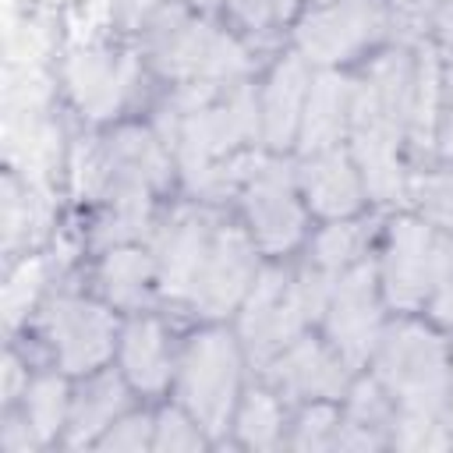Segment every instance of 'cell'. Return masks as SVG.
<instances>
[{
  "instance_id": "cell-1",
  "label": "cell",
  "mask_w": 453,
  "mask_h": 453,
  "mask_svg": "<svg viewBox=\"0 0 453 453\" xmlns=\"http://www.w3.org/2000/svg\"><path fill=\"white\" fill-rule=\"evenodd\" d=\"M159 120L166 142L180 156L188 188L209 198L223 195L237 180L241 163H226V156L258 131L251 92L244 85L216 92L212 81H195L180 88L173 103H166Z\"/></svg>"
},
{
  "instance_id": "cell-2",
  "label": "cell",
  "mask_w": 453,
  "mask_h": 453,
  "mask_svg": "<svg viewBox=\"0 0 453 453\" xmlns=\"http://www.w3.org/2000/svg\"><path fill=\"white\" fill-rule=\"evenodd\" d=\"M411 96H414V67L403 53L379 57L368 78L354 85V103H350L354 156L375 198H396L403 191L396 145L411 124Z\"/></svg>"
},
{
  "instance_id": "cell-3",
  "label": "cell",
  "mask_w": 453,
  "mask_h": 453,
  "mask_svg": "<svg viewBox=\"0 0 453 453\" xmlns=\"http://www.w3.org/2000/svg\"><path fill=\"white\" fill-rule=\"evenodd\" d=\"M149 46L163 74L191 81H230L248 71V53L180 7H163L149 25Z\"/></svg>"
},
{
  "instance_id": "cell-4",
  "label": "cell",
  "mask_w": 453,
  "mask_h": 453,
  "mask_svg": "<svg viewBox=\"0 0 453 453\" xmlns=\"http://www.w3.org/2000/svg\"><path fill=\"white\" fill-rule=\"evenodd\" d=\"M379 379L403 411L439 414L446 396V350L421 326H396L379 347Z\"/></svg>"
},
{
  "instance_id": "cell-5",
  "label": "cell",
  "mask_w": 453,
  "mask_h": 453,
  "mask_svg": "<svg viewBox=\"0 0 453 453\" xmlns=\"http://www.w3.org/2000/svg\"><path fill=\"white\" fill-rule=\"evenodd\" d=\"M237 347L226 333H202L188 343L180 361V396L191 418L209 432L219 435L226 428L234 396H237Z\"/></svg>"
},
{
  "instance_id": "cell-6",
  "label": "cell",
  "mask_w": 453,
  "mask_h": 453,
  "mask_svg": "<svg viewBox=\"0 0 453 453\" xmlns=\"http://www.w3.org/2000/svg\"><path fill=\"white\" fill-rule=\"evenodd\" d=\"M304 319H308V311H304L297 283H290L276 269H265L255 280L244 315H241V333H244L251 357L262 365L273 361L280 350H287L297 340Z\"/></svg>"
},
{
  "instance_id": "cell-7",
  "label": "cell",
  "mask_w": 453,
  "mask_h": 453,
  "mask_svg": "<svg viewBox=\"0 0 453 453\" xmlns=\"http://www.w3.org/2000/svg\"><path fill=\"white\" fill-rule=\"evenodd\" d=\"M382 25H386V14L375 0H329L326 7L311 11L301 21L297 42L304 57L319 64H333L368 46L382 32Z\"/></svg>"
},
{
  "instance_id": "cell-8",
  "label": "cell",
  "mask_w": 453,
  "mask_h": 453,
  "mask_svg": "<svg viewBox=\"0 0 453 453\" xmlns=\"http://www.w3.org/2000/svg\"><path fill=\"white\" fill-rule=\"evenodd\" d=\"M251 276H255V255H251L248 237L234 226H223L216 230L212 248L198 269L191 301L202 315H223L241 301Z\"/></svg>"
},
{
  "instance_id": "cell-9",
  "label": "cell",
  "mask_w": 453,
  "mask_h": 453,
  "mask_svg": "<svg viewBox=\"0 0 453 453\" xmlns=\"http://www.w3.org/2000/svg\"><path fill=\"white\" fill-rule=\"evenodd\" d=\"M46 333L53 340V350L67 372H85L106 361L113 347V322L103 308L78 301V297H57L46 315Z\"/></svg>"
},
{
  "instance_id": "cell-10",
  "label": "cell",
  "mask_w": 453,
  "mask_h": 453,
  "mask_svg": "<svg viewBox=\"0 0 453 453\" xmlns=\"http://www.w3.org/2000/svg\"><path fill=\"white\" fill-rule=\"evenodd\" d=\"M329 336L343 361L357 365L379 343V304L372 287V269L357 265L333 287L329 297Z\"/></svg>"
},
{
  "instance_id": "cell-11",
  "label": "cell",
  "mask_w": 453,
  "mask_h": 453,
  "mask_svg": "<svg viewBox=\"0 0 453 453\" xmlns=\"http://www.w3.org/2000/svg\"><path fill=\"white\" fill-rule=\"evenodd\" d=\"M248 216L255 237L265 251H283L301 237V205L294 198V184L287 166L265 163L248 177Z\"/></svg>"
},
{
  "instance_id": "cell-12",
  "label": "cell",
  "mask_w": 453,
  "mask_h": 453,
  "mask_svg": "<svg viewBox=\"0 0 453 453\" xmlns=\"http://www.w3.org/2000/svg\"><path fill=\"white\" fill-rule=\"evenodd\" d=\"M432 248H435V234L425 223L400 219L393 226L389 251H386V262H382V287H386L389 304L414 308L428 297Z\"/></svg>"
},
{
  "instance_id": "cell-13",
  "label": "cell",
  "mask_w": 453,
  "mask_h": 453,
  "mask_svg": "<svg viewBox=\"0 0 453 453\" xmlns=\"http://www.w3.org/2000/svg\"><path fill=\"white\" fill-rule=\"evenodd\" d=\"M212 219L205 212H180L159 241V276L166 297H191L198 269L212 248Z\"/></svg>"
},
{
  "instance_id": "cell-14",
  "label": "cell",
  "mask_w": 453,
  "mask_h": 453,
  "mask_svg": "<svg viewBox=\"0 0 453 453\" xmlns=\"http://www.w3.org/2000/svg\"><path fill=\"white\" fill-rule=\"evenodd\" d=\"M131 74H134L131 60H113L106 50H96V46H85L67 60L71 96L88 117L113 113L131 85Z\"/></svg>"
},
{
  "instance_id": "cell-15",
  "label": "cell",
  "mask_w": 453,
  "mask_h": 453,
  "mask_svg": "<svg viewBox=\"0 0 453 453\" xmlns=\"http://www.w3.org/2000/svg\"><path fill=\"white\" fill-rule=\"evenodd\" d=\"M4 152L28 184L46 188V177L60 159V127L50 124L42 110H4Z\"/></svg>"
},
{
  "instance_id": "cell-16",
  "label": "cell",
  "mask_w": 453,
  "mask_h": 453,
  "mask_svg": "<svg viewBox=\"0 0 453 453\" xmlns=\"http://www.w3.org/2000/svg\"><path fill=\"white\" fill-rule=\"evenodd\" d=\"M350 103L354 85L340 74H319L308 88L304 110H301V149L304 152H326L350 124Z\"/></svg>"
},
{
  "instance_id": "cell-17",
  "label": "cell",
  "mask_w": 453,
  "mask_h": 453,
  "mask_svg": "<svg viewBox=\"0 0 453 453\" xmlns=\"http://www.w3.org/2000/svg\"><path fill=\"white\" fill-rule=\"evenodd\" d=\"M273 379L297 396H333L343 389V365L311 340H294L273 357Z\"/></svg>"
},
{
  "instance_id": "cell-18",
  "label": "cell",
  "mask_w": 453,
  "mask_h": 453,
  "mask_svg": "<svg viewBox=\"0 0 453 453\" xmlns=\"http://www.w3.org/2000/svg\"><path fill=\"white\" fill-rule=\"evenodd\" d=\"M103 159H106V188H113V184L152 188V184H163L166 170H170L163 145L142 127L117 131L103 145Z\"/></svg>"
},
{
  "instance_id": "cell-19",
  "label": "cell",
  "mask_w": 453,
  "mask_h": 453,
  "mask_svg": "<svg viewBox=\"0 0 453 453\" xmlns=\"http://www.w3.org/2000/svg\"><path fill=\"white\" fill-rule=\"evenodd\" d=\"M308 99V71L301 57H287L265 88L262 99V131L269 145H287L301 127V103Z\"/></svg>"
},
{
  "instance_id": "cell-20",
  "label": "cell",
  "mask_w": 453,
  "mask_h": 453,
  "mask_svg": "<svg viewBox=\"0 0 453 453\" xmlns=\"http://www.w3.org/2000/svg\"><path fill=\"white\" fill-rule=\"evenodd\" d=\"M304 191L322 216H347L361 205V180L343 152H315L304 166Z\"/></svg>"
},
{
  "instance_id": "cell-21",
  "label": "cell",
  "mask_w": 453,
  "mask_h": 453,
  "mask_svg": "<svg viewBox=\"0 0 453 453\" xmlns=\"http://www.w3.org/2000/svg\"><path fill=\"white\" fill-rule=\"evenodd\" d=\"M124 372L138 389H163L170 379V357L163 329L152 319H134L124 333Z\"/></svg>"
},
{
  "instance_id": "cell-22",
  "label": "cell",
  "mask_w": 453,
  "mask_h": 453,
  "mask_svg": "<svg viewBox=\"0 0 453 453\" xmlns=\"http://www.w3.org/2000/svg\"><path fill=\"white\" fill-rule=\"evenodd\" d=\"M120 407H124V386H120V379H113V375L92 379L78 393V400L71 407V432H67L71 446L88 442L99 428H106L120 414Z\"/></svg>"
},
{
  "instance_id": "cell-23",
  "label": "cell",
  "mask_w": 453,
  "mask_h": 453,
  "mask_svg": "<svg viewBox=\"0 0 453 453\" xmlns=\"http://www.w3.org/2000/svg\"><path fill=\"white\" fill-rule=\"evenodd\" d=\"M389 425V403L375 382H361L350 400V418L336 435L340 449H379Z\"/></svg>"
},
{
  "instance_id": "cell-24",
  "label": "cell",
  "mask_w": 453,
  "mask_h": 453,
  "mask_svg": "<svg viewBox=\"0 0 453 453\" xmlns=\"http://www.w3.org/2000/svg\"><path fill=\"white\" fill-rule=\"evenodd\" d=\"M110 191V212L99 219L96 241L99 244H117V241H131L145 230L149 223V188L138 184H113Z\"/></svg>"
},
{
  "instance_id": "cell-25",
  "label": "cell",
  "mask_w": 453,
  "mask_h": 453,
  "mask_svg": "<svg viewBox=\"0 0 453 453\" xmlns=\"http://www.w3.org/2000/svg\"><path fill=\"white\" fill-rule=\"evenodd\" d=\"M149 276H152V262L142 255V251H110L106 262H103V290L113 304H124V308H134L145 301V290H149Z\"/></svg>"
},
{
  "instance_id": "cell-26",
  "label": "cell",
  "mask_w": 453,
  "mask_h": 453,
  "mask_svg": "<svg viewBox=\"0 0 453 453\" xmlns=\"http://www.w3.org/2000/svg\"><path fill=\"white\" fill-rule=\"evenodd\" d=\"M435 110H439V60L432 50L421 53V64L414 71V96H411V138L428 149L435 131Z\"/></svg>"
},
{
  "instance_id": "cell-27",
  "label": "cell",
  "mask_w": 453,
  "mask_h": 453,
  "mask_svg": "<svg viewBox=\"0 0 453 453\" xmlns=\"http://www.w3.org/2000/svg\"><path fill=\"white\" fill-rule=\"evenodd\" d=\"M361 244H365V226H357V223H336V226H326L315 237L311 258H315V265L322 273L340 276V269H347L357 258Z\"/></svg>"
},
{
  "instance_id": "cell-28",
  "label": "cell",
  "mask_w": 453,
  "mask_h": 453,
  "mask_svg": "<svg viewBox=\"0 0 453 453\" xmlns=\"http://www.w3.org/2000/svg\"><path fill=\"white\" fill-rule=\"evenodd\" d=\"M28 425L35 432V439H50L60 425H64V407H67V393L60 379H39L28 386Z\"/></svg>"
},
{
  "instance_id": "cell-29",
  "label": "cell",
  "mask_w": 453,
  "mask_h": 453,
  "mask_svg": "<svg viewBox=\"0 0 453 453\" xmlns=\"http://www.w3.org/2000/svg\"><path fill=\"white\" fill-rule=\"evenodd\" d=\"M237 432L244 439V446H255V449H269L280 435V407L269 393H251L241 407V418H237Z\"/></svg>"
},
{
  "instance_id": "cell-30",
  "label": "cell",
  "mask_w": 453,
  "mask_h": 453,
  "mask_svg": "<svg viewBox=\"0 0 453 453\" xmlns=\"http://www.w3.org/2000/svg\"><path fill=\"white\" fill-rule=\"evenodd\" d=\"M39 287H42V262L39 258H25L7 276V283H4V322L11 329L25 319V311L32 308V301L39 294Z\"/></svg>"
},
{
  "instance_id": "cell-31",
  "label": "cell",
  "mask_w": 453,
  "mask_h": 453,
  "mask_svg": "<svg viewBox=\"0 0 453 453\" xmlns=\"http://www.w3.org/2000/svg\"><path fill=\"white\" fill-rule=\"evenodd\" d=\"M428 301H432V315L453 326V241L446 237H435V248H432Z\"/></svg>"
},
{
  "instance_id": "cell-32",
  "label": "cell",
  "mask_w": 453,
  "mask_h": 453,
  "mask_svg": "<svg viewBox=\"0 0 453 453\" xmlns=\"http://www.w3.org/2000/svg\"><path fill=\"white\" fill-rule=\"evenodd\" d=\"M393 442L400 449H442L446 435L435 425V414H418V411H403L393 432Z\"/></svg>"
},
{
  "instance_id": "cell-33",
  "label": "cell",
  "mask_w": 453,
  "mask_h": 453,
  "mask_svg": "<svg viewBox=\"0 0 453 453\" xmlns=\"http://www.w3.org/2000/svg\"><path fill=\"white\" fill-rule=\"evenodd\" d=\"M418 202H421L428 219L453 230V177L449 173H435V177L418 180Z\"/></svg>"
},
{
  "instance_id": "cell-34",
  "label": "cell",
  "mask_w": 453,
  "mask_h": 453,
  "mask_svg": "<svg viewBox=\"0 0 453 453\" xmlns=\"http://www.w3.org/2000/svg\"><path fill=\"white\" fill-rule=\"evenodd\" d=\"M152 446L156 449H202V432L177 411H163L159 425H156V435H152Z\"/></svg>"
},
{
  "instance_id": "cell-35",
  "label": "cell",
  "mask_w": 453,
  "mask_h": 453,
  "mask_svg": "<svg viewBox=\"0 0 453 453\" xmlns=\"http://www.w3.org/2000/svg\"><path fill=\"white\" fill-rule=\"evenodd\" d=\"M333 425H336V414L329 407H311L304 411L301 425H297V435H294V446L297 449H322L333 442Z\"/></svg>"
},
{
  "instance_id": "cell-36",
  "label": "cell",
  "mask_w": 453,
  "mask_h": 453,
  "mask_svg": "<svg viewBox=\"0 0 453 453\" xmlns=\"http://www.w3.org/2000/svg\"><path fill=\"white\" fill-rule=\"evenodd\" d=\"M234 14L251 28H269L276 18L290 11V0H230Z\"/></svg>"
},
{
  "instance_id": "cell-37",
  "label": "cell",
  "mask_w": 453,
  "mask_h": 453,
  "mask_svg": "<svg viewBox=\"0 0 453 453\" xmlns=\"http://www.w3.org/2000/svg\"><path fill=\"white\" fill-rule=\"evenodd\" d=\"M149 428L152 425L145 418H127V421L113 425V432L103 439V449H145L152 442Z\"/></svg>"
},
{
  "instance_id": "cell-38",
  "label": "cell",
  "mask_w": 453,
  "mask_h": 453,
  "mask_svg": "<svg viewBox=\"0 0 453 453\" xmlns=\"http://www.w3.org/2000/svg\"><path fill=\"white\" fill-rule=\"evenodd\" d=\"M418 14L432 18L442 39H453V0H418Z\"/></svg>"
},
{
  "instance_id": "cell-39",
  "label": "cell",
  "mask_w": 453,
  "mask_h": 453,
  "mask_svg": "<svg viewBox=\"0 0 453 453\" xmlns=\"http://www.w3.org/2000/svg\"><path fill=\"white\" fill-rule=\"evenodd\" d=\"M32 435H35V432H28V425L7 421V425H4V449H7V453H21V449L32 446Z\"/></svg>"
},
{
  "instance_id": "cell-40",
  "label": "cell",
  "mask_w": 453,
  "mask_h": 453,
  "mask_svg": "<svg viewBox=\"0 0 453 453\" xmlns=\"http://www.w3.org/2000/svg\"><path fill=\"white\" fill-rule=\"evenodd\" d=\"M18 386H21V368L14 357H7L4 361V400H11L18 393Z\"/></svg>"
},
{
  "instance_id": "cell-41",
  "label": "cell",
  "mask_w": 453,
  "mask_h": 453,
  "mask_svg": "<svg viewBox=\"0 0 453 453\" xmlns=\"http://www.w3.org/2000/svg\"><path fill=\"white\" fill-rule=\"evenodd\" d=\"M442 152L453 159V106L446 113V127H442Z\"/></svg>"
},
{
  "instance_id": "cell-42",
  "label": "cell",
  "mask_w": 453,
  "mask_h": 453,
  "mask_svg": "<svg viewBox=\"0 0 453 453\" xmlns=\"http://www.w3.org/2000/svg\"><path fill=\"white\" fill-rule=\"evenodd\" d=\"M449 421H453V411H449Z\"/></svg>"
},
{
  "instance_id": "cell-43",
  "label": "cell",
  "mask_w": 453,
  "mask_h": 453,
  "mask_svg": "<svg viewBox=\"0 0 453 453\" xmlns=\"http://www.w3.org/2000/svg\"><path fill=\"white\" fill-rule=\"evenodd\" d=\"M202 4H205V0H202Z\"/></svg>"
}]
</instances>
